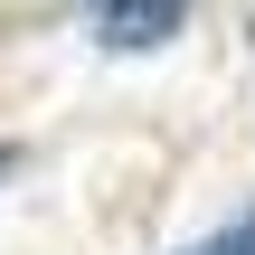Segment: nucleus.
Wrapping results in <instances>:
<instances>
[{"instance_id": "nucleus-2", "label": "nucleus", "mask_w": 255, "mask_h": 255, "mask_svg": "<svg viewBox=\"0 0 255 255\" xmlns=\"http://www.w3.org/2000/svg\"><path fill=\"white\" fill-rule=\"evenodd\" d=\"M189 255H255V218H246V227H227V237H208V246H189Z\"/></svg>"}, {"instance_id": "nucleus-3", "label": "nucleus", "mask_w": 255, "mask_h": 255, "mask_svg": "<svg viewBox=\"0 0 255 255\" xmlns=\"http://www.w3.org/2000/svg\"><path fill=\"white\" fill-rule=\"evenodd\" d=\"M9 161H19V151H0V180H9Z\"/></svg>"}, {"instance_id": "nucleus-1", "label": "nucleus", "mask_w": 255, "mask_h": 255, "mask_svg": "<svg viewBox=\"0 0 255 255\" xmlns=\"http://www.w3.org/2000/svg\"><path fill=\"white\" fill-rule=\"evenodd\" d=\"M180 19H189V0H95V28H104V47H123V57H142V47H170V38H180Z\"/></svg>"}]
</instances>
